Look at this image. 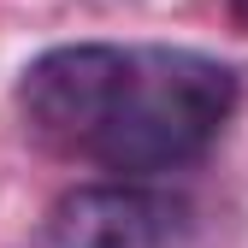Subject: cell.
Instances as JSON below:
<instances>
[{
  "instance_id": "obj_1",
  "label": "cell",
  "mask_w": 248,
  "mask_h": 248,
  "mask_svg": "<svg viewBox=\"0 0 248 248\" xmlns=\"http://www.w3.org/2000/svg\"><path fill=\"white\" fill-rule=\"evenodd\" d=\"M36 142L118 177H166L195 166L236 112V71L195 47H47L18 83Z\"/></svg>"
},
{
  "instance_id": "obj_2",
  "label": "cell",
  "mask_w": 248,
  "mask_h": 248,
  "mask_svg": "<svg viewBox=\"0 0 248 248\" xmlns=\"http://www.w3.org/2000/svg\"><path fill=\"white\" fill-rule=\"evenodd\" d=\"M195 207L154 189L148 177H112V183H77L47 213L53 248H189Z\"/></svg>"
},
{
  "instance_id": "obj_3",
  "label": "cell",
  "mask_w": 248,
  "mask_h": 248,
  "mask_svg": "<svg viewBox=\"0 0 248 248\" xmlns=\"http://www.w3.org/2000/svg\"><path fill=\"white\" fill-rule=\"evenodd\" d=\"M231 18H236V24L248 30V0H231Z\"/></svg>"
}]
</instances>
